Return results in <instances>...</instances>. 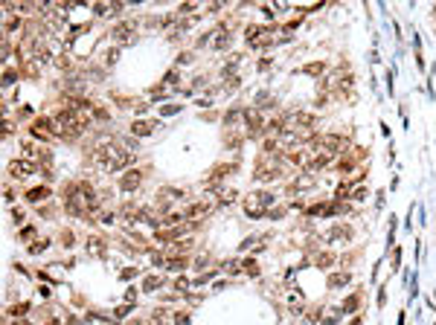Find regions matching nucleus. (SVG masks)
I'll list each match as a JSON object with an SVG mask.
<instances>
[{"instance_id":"obj_1","label":"nucleus","mask_w":436,"mask_h":325,"mask_svg":"<svg viewBox=\"0 0 436 325\" xmlns=\"http://www.w3.org/2000/svg\"><path fill=\"white\" fill-rule=\"evenodd\" d=\"M274 192H250L244 198V209H247V218H262L268 215V209L274 206Z\"/></svg>"},{"instance_id":"obj_2","label":"nucleus","mask_w":436,"mask_h":325,"mask_svg":"<svg viewBox=\"0 0 436 325\" xmlns=\"http://www.w3.org/2000/svg\"><path fill=\"white\" fill-rule=\"evenodd\" d=\"M256 180H276L282 177V166H279V157H271V154H262L259 163H256V171H253Z\"/></svg>"},{"instance_id":"obj_3","label":"nucleus","mask_w":436,"mask_h":325,"mask_svg":"<svg viewBox=\"0 0 436 325\" xmlns=\"http://www.w3.org/2000/svg\"><path fill=\"white\" fill-rule=\"evenodd\" d=\"M111 38L119 41V44H131L137 38V29H134V20H125V23H116L111 29Z\"/></svg>"},{"instance_id":"obj_4","label":"nucleus","mask_w":436,"mask_h":325,"mask_svg":"<svg viewBox=\"0 0 436 325\" xmlns=\"http://www.w3.org/2000/svg\"><path fill=\"white\" fill-rule=\"evenodd\" d=\"M35 171H38V166L29 163V160H12V163H9V174L17 177V180H20V177H29V174H35Z\"/></svg>"},{"instance_id":"obj_5","label":"nucleus","mask_w":436,"mask_h":325,"mask_svg":"<svg viewBox=\"0 0 436 325\" xmlns=\"http://www.w3.org/2000/svg\"><path fill=\"white\" fill-rule=\"evenodd\" d=\"M244 122H247V134H250V137H259V134L268 128V122H265L256 110H244Z\"/></svg>"},{"instance_id":"obj_6","label":"nucleus","mask_w":436,"mask_h":325,"mask_svg":"<svg viewBox=\"0 0 436 325\" xmlns=\"http://www.w3.org/2000/svg\"><path fill=\"white\" fill-rule=\"evenodd\" d=\"M140 180H143V171H140V169H131V171H125V174L119 177V189H122V192H134V189L140 186Z\"/></svg>"},{"instance_id":"obj_7","label":"nucleus","mask_w":436,"mask_h":325,"mask_svg":"<svg viewBox=\"0 0 436 325\" xmlns=\"http://www.w3.org/2000/svg\"><path fill=\"white\" fill-rule=\"evenodd\" d=\"M154 128H157V119H134L131 122L134 137H148V134H154Z\"/></svg>"},{"instance_id":"obj_8","label":"nucleus","mask_w":436,"mask_h":325,"mask_svg":"<svg viewBox=\"0 0 436 325\" xmlns=\"http://www.w3.org/2000/svg\"><path fill=\"white\" fill-rule=\"evenodd\" d=\"M314 183H317V177H314V174H308V171H303L297 180H291V183H288V192H308Z\"/></svg>"},{"instance_id":"obj_9","label":"nucleus","mask_w":436,"mask_h":325,"mask_svg":"<svg viewBox=\"0 0 436 325\" xmlns=\"http://www.w3.org/2000/svg\"><path fill=\"white\" fill-rule=\"evenodd\" d=\"M122 12V3H96L93 6V15H99V17H116Z\"/></svg>"},{"instance_id":"obj_10","label":"nucleus","mask_w":436,"mask_h":325,"mask_svg":"<svg viewBox=\"0 0 436 325\" xmlns=\"http://www.w3.org/2000/svg\"><path fill=\"white\" fill-rule=\"evenodd\" d=\"M230 46V29L227 26H218L212 32V49H227Z\"/></svg>"},{"instance_id":"obj_11","label":"nucleus","mask_w":436,"mask_h":325,"mask_svg":"<svg viewBox=\"0 0 436 325\" xmlns=\"http://www.w3.org/2000/svg\"><path fill=\"white\" fill-rule=\"evenodd\" d=\"M84 247H87L90 256H105V247H108V244H105L102 235H87V244H84Z\"/></svg>"},{"instance_id":"obj_12","label":"nucleus","mask_w":436,"mask_h":325,"mask_svg":"<svg viewBox=\"0 0 436 325\" xmlns=\"http://www.w3.org/2000/svg\"><path fill=\"white\" fill-rule=\"evenodd\" d=\"M210 209H212V203H192V206H186L183 209V218H201V215H210Z\"/></svg>"},{"instance_id":"obj_13","label":"nucleus","mask_w":436,"mask_h":325,"mask_svg":"<svg viewBox=\"0 0 436 325\" xmlns=\"http://www.w3.org/2000/svg\"><path fill=\"white\" fill-rule=\"evenodd\" d=\"M44 198H49V189H47V186H35V189L26 192V201H32V203H38V201H44Z\"/></svg>"},{"instance_id":"obj_14","label":"nucleus","mask_w":436,"mask_h":325,"mask_svg":"<svg viewBox=\"0 0 436 325\" xmlns=\"http://www.w3.org/2000/svg\"><path fill=\"white\" fill-rule=\"evenodd\" d=\"M326 238H332V241H349V238H352V230H349V227H335Z\"/></svg>"},{"instance_id":"obj_15","label":"nucleus","mask_w":436,"mask_h":325,"mask_svg":"<svg viewBox=\"0 0 436 325\" xmlns=\"http://www.w3.org/2000/svg\"><path fill=\"white\" fill-rule=\"evenodd\" d=\"M303 73H306V76H323V73H326V64H323V61H311V64L303 67Z\"/></svg>"},{"instance_id":"obj_16","label":"nucleus","mask_w":436,"mask_h":325,"mask_svg":"<svg viewBox=\"0 0 436 325\" xmlns=\"http://www.w3.org/2000/svg\"><path fill=\"white\" fill-rule=\"evenodd\" d=\"M186 267H189V259H186V256H175V259L169 262V270H172V273H180V270H186Z\"/></svg>"},{"instance_id":"obj_17","label":"nucleus","mask_w":436,"mask_h":325,"mask_svg":"<svg viewBox=\"0 0 436 325\" xmlns=\"http://www.w3.org/2000/svg\"><path fill=\"white\" fill-rule=\"evenodd\" d=\"M329 285H332V288H343V285H349V273H332Z\"/></svg>"},{"instance_id":"obj_18","label":"nucleus","mask_w":436,"mask_h":325,"mask_svg":"<svg viewBox=\"0 0 436 325\" xmlns=\"http://www.w3.org/2000/svg\"><path fill=\"white\" fill-rule=\"evenodd\" d=\"M160 285H163V282H160V276H148V279L143 282V291H145V294H151V291H157Z\"/></svg>"},{"instance_id":"obj_19","label":"nucleus","mask_w":436,"mask_h":325,"mask_svg":"<svg viewBox=\"0 0 436 325\" xmlns=\"http://www.w3.org/2000/svg\"><path fill=\"white\" fill-rule=\"evenodd\" d=\"M358 302H361L358 296H349V299L340 305V311H343V314H355V311H358Z\"/></svg>"},{"instance_id":"obj_20","label":"nucleus","mask_w":436,"mask_h":325,"mask_svg":"<svg viewBox=\"0 0 436 325\" xmlns=\"http://www.w3.org/2000/svg\"><path fill=\"white\" fill-rule=\"evenodd\" d=\"M242 116H244V110H242V108H233V110H230V113L224 116V122H227V125H236V122H239Z\"/></svg>"},{"instance_id":"obj_21","label":"nucleus","mask_w":436,"mask_h":325,"mask_svg":"<svg viewBox=\"0 0 436 325\" xmlns=\"http://www.w3.org/2000/svg\"><path fill=\"white\" fill-rule=\"evenodd\" d=\"M317 264H320V267H332V264H335V256H329V253H320V256H317Z\"/></svg>"},{"instance_id":"obj_22","label":"nucleus","mask_w":436,"mask_h":325,"mask_svg":"<svg viewBox=\"0 0 436 325\" xmlns=\"http://www.w3.org/2000/svg\"><path fill=\"white\" fill-rule=\"evenodd\" d=\"M151 264H154V267H169L166 256H160V253H154V256H151Z\"/></svg>"},{"instance_id":"obj_23","label":"nucleus","mask_w":436,"mask_h":325,"mask_svg":"<svg viewBox=\"0 0 436 325\" xmlns=\"http://www.w3.org/2000/svg\"><path fill=\"white\" fill-rule=\"evenodd\" d=\"M32 235H35V227H23V230H20V235H17V238H20V241H29V238H32Z\"/></svg>"},{"instance_id":"obj_24","label":"nucleus","mask_w":436,"mask_h":325,"mask_svg":"<svg viewBox=\"0 0 436 325\" xmlns=\"http://www.w3.org/2000/svg\"><path fill=\"white\" fill-rule=\"evenodd\" d=\"M41 250H47V241H32V244H29V253H32V256L41 253Z\"/></svg>"},{"instance_id":"obj_25","label":"nucleus","mask_w":436,"mask_h":325,"mask_svg":"<svg viewBox=\"0 0 436 325\" xmlns=\"http://www.w3.org/2000/svg\"><path fill=\"white\" fill-rule=\"evenodd\" d=\"M9 311H12V314H15V317H23V314H26V311H29V305H23V302H20V305H12V308H9Z\"/></svg>"},{"instance_id":"obj_26","label":"nucleus","mask_w":436,"mask_h":325,"mask_svg":"<svg viewBox=\"0 0 436 325\" xmlns=\"http://www.w3.org/2000/svg\"><path fill=\"white\" fill-rule=\"evenodd\" d=\"M244 270H247V273H253V276L259 273V267H256V262H253V259H247V262H244Z\"/></svg>"},{"instance_id":"obj_27","label":"nucleus","mask_w":436,"mask_h":325,"mask_svg":"<svg viewBox=\"0 0 436 325\" xmlns=\"http://www.w3.org/2000/svg\"><path fill=\"white\" fill-rule=\"evenodd\" d=\"M175 288H178V291L189 288V279H186V276H178V279H175Z\"/></svg>"},{"instance_id":"obj_28","label":"nucleus","mask_w":436,"mask_h":325,"mask_svg":"<svg viewBox=\"0 0 436 325\" xmlns=\"http://www.w3.org/2000/svg\"><path fill=\"white\" fill-rule=\"evenodd\" d=\"M364 195H367V189H364V186H355V189H352V198H355V201H361Z\"/></svg>"},{"instance_id":"obj_29","label":"nucleus","mask_w":436,"mask_h":325,"mask_svg":"<svg viewBox=\"0 0 436 325\" xmlns=\"http://www.w3.org/2000/svg\"><path fill=\"white\" fill-rule=\"evenodd\" d=\"M195 267H198V270H204V267H210V259H207V256H201V259H195Z\"/></svg>"},{"instance_id":"obj_30","label":"nucleus","mask_w":436,"mask_h":325,"mask_svg":"<svg viewBox=\"0 0 436 325\" xmlns=\"http://www.w3.org/2000/svg\"><path fill=\"white\" fill-rule=\"evenodd\" d=\"M12 221H15V224H23V212H20V209H12Z\"/></svg>"},{"instance_id":"obj_31","label":"nucleus","mask_w":436,"mask_h":325,"mask_svg":"<svg viewBox=\"0 0 436 325\" xmlns=\"http://www.w3.org/2000/svg\"><path fill=\"white\" fill-rule=\"evenodd\" d=\"M61 244L70 247V244H73V232H61Z\"/></svg>"},{"instance_id":"obj_32","label":"nucleus","mask_w":436,"mask_h":325,"mask_svg":"<svg viewBox=\"0 0 436 325\" xmlns=\"http://www.w3.org/2000/svg\"><path fill=\"white\" fill-rule=\"evenodd\" d=\"M116 58H119V52H116V49H111V52H108V55H105V61H108V64H113V61H116Z\"/></svg>"},{"instance_id":"obj_33","label":"nucleus","mask_w":436,"mask_h":325,"mask_svg":"<svg viewBox=\"0 0 436 325\" xmlns=\"http://www.w3.org/2000/svg\"><path fill=\"white\" fill-rule=\"evenodd\" d=\"M3 81L12 84V81H15V70H6V73H3Z\"/></svg>"},{"instance_id":"obj_34","label":"nucleus","mask_w":436,"mask_h":325,"mask_svg":"<svg viewBox=\"0 0 436 325\" xmlns=\"http://www.w3.org/2000/svg\"><path fill=\"white\" fill-rule=\"evenodd\" d=\"M131 308H134V305H119V308H116V317H125Z\"/></svg>"},{"instance_id":"obj_35","label":"nucleus","mask_w":436,"mask_h":325,"mask_svg":"<svg viewBox=\"0 0 436 325\" xmlns=\"http://www.w3.org/2000/svg\"><path fill=\"white\" fill-rule=\"evenodd\" d=\"M175 323H178V325H186V323H189V317H186V314H175Z\"/></svg>"},{"instance_id":"obj_36","label":"nucleus","mask_w":436,"mask_h":325,"mask_svg":"<svg viewBox=\"0 0 436 325\" xmlns=\"http://www.w3.org/2000/svg\"><path fill=\"white\" fill-rule=\"evenodd\" d=\"M180 12H183V15H186V12H195V3H183ZM180 12H178V15H180Z\"/></svg>"},{"instance_id":"obj_37","label":"nucleus","mask_w":436,"mask_h":325,"mask_svg":"<svg viewBox=\"0 0 436 325\" xmlns=\"http://www.w3.org/2000/svg\"><path fill=\"white\" fill-rule=\"evenodd\" d=\"M15 325H32V323H26V320H17V323H15Z\"/></svg>"},{"instance_id":"obj_38","label":"nucleus","mask_w":436,"mask_h":325,"mask_svg":"<svg viewBox=\"0 0 436 325\" xmlns=\"http://www.w3.org/2000/svg\"><path fill=\"white\" fill-rule=\"evenodd\" d=\"M49 325H61V323H55V320H52V323H49Z\"/></svg>"},{"instance_id":"obj_39","label":"nucleus","mask_w":436,"mask_h":325,"mask_svg":"<svg viewBox=\"0 0 436 325\" xmlns=\"http://www.w3.org/2000/svg\"><path fill=\"white\" fill-rule=\"evenodd\" d=\"M151 325H160V323H151Z\"/></svg>"}]
</instances>
